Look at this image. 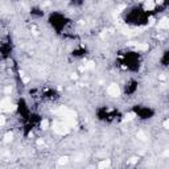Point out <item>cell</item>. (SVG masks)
<instances>
[{"label":"cell","instance_id":"obj_2","mask_svg":"<svg viewBox=\"0 0 169 169\" xmlns=\"http://www.w3.org/2000/svg\"><path fill=\"white\" fill-rule=\"evenodd\" d=\"M107 91H108V94H110L111 96H114V98L120 95V89H119V86H118V85H115V83H112V85L108 87V90H107Z\"/></svg>","mask_w":169,"mask_h":169},{"label":"cell","instance_id":"obj_18","mask_svg":"<svg viewBox=\"0 0 169 169\" xmlns=\"http://www.w3.org/2000/svg\"><path fill=\"white\" fill-rule=\"evenodd\" d=\"M153 24H155V19L151 17V19H149V25H153Z\"/></svg>","mask_w":169,"mask_h":169},{"label":"cell","instance_id":"obj_8","mask_svg":"<svg viewBox=\"0 0 169 169\" xmlns=\"http://www.w3.org/2000/svg\"><path fill=\"white\" fill-rule=\"evenodd\" d=\"M133 118H135V114L128 112V114H126V116H124V122H129V120H132Z\"/></svg>","mask_w":169,"mask_h":169},{"label":"cell","instance_id":"obj_16","mask_svg":"<svg viewBox=\"0 0 169 169\" xmlns=\"http://www.w3.org/2000/svg\"><path fill=\"white\" fill-rule=\"evenodd\" d=\"M4 123H5V119H4V116H1V118H0V124L4 126Z\"/></svg>","mask_w":169,"mask_h":169},{"label":"cell","instance_id":"obj_5","mask_svg":"<svg viewBox=\"0 0 169 169\" xmlns=\"http://www.w3.org/2000/svg\"><path fill=\"white\" fill-rule=\"evenodd\" d=\"M110 165H111V161H110V160H103V161H100L99 164H98L99 168H108Z\"/></svg>","mask_w":169,"mask_h":169},{"label":"cell","instance_id":"obj_7","mask_svg":"<svg viewBox=\"0 0 169 169\" xmlns=\"http://www.w3.org/2000/svg\"><path fill=\"white\" fill-rule=\"evenodd\" d=\"M136 50H148V44H136Z\"/></svg>","mask_w":169,"mask_h":169},{"label":"cell","instance_id":"obj_1","mask_svg":"<svg viewBox=\"0 0 169 169\" xmlns=\"http://www.w3.org/2000/svg\"><path fill=\"white\" fill-rule=\"evenodd\" d=\"M53 129L56 131L57 133H61V135H63V133H67L69 132V129L70 127L67 126L66 123L63 122V123H53Z\"/></svg>","mask_w":169,"mask_h":169},{"label":"cell","instance_id":"obj_12","mask_svg":"<svg viewBox=\"0 0 169 169\" xmlns=\"http://www.w3.org/2000/svg\"><path fill=\"white\" fill-rule=\"evenodd\" d=\"M94 66H95V63H94V62H91V61H90V62H87L86 65H85V69H93Z\"/></svg>","mask_w":169,"mask_h":169},{"label":"cell","instance_id":"obj_9","mask_svg":"<svg viewBox=\"0 0 169 169\" xmlns=\"http://www.w3.org/2000/svg\"><path fill=\"white\" fill-rule=\"evenodd\" d=\"M12 137H13V135H12L11 132L5 133V136H4V143H9L11 140H12Z\"/></svg>","mask_w":169,"mask_h":169},{"label":"cell","instance_id":"obj_3","mask_svg":"<svg viewBox=\"0 0 169 169\" xmlns=\"http://www.w3.org/2000/svg\"><path fill=\"white\" fill-rule=\"evenodd\" d=\"M159 28H161V29H169V19H162V20H160Z\"/></svg>","mask_w":169,"mask_h":169},{"label":"cell","instance_id":"obj_21","mask_svg":"<svg viewBox=\"0 0 169 169\" xmlns=\"http://www.w3.org/2000/svg\"><path fill=\"white\" fill-rule=\"evenodd\" d=\"M71 79H77V74H71Z\"/></svg>","mask_w":169,"mask_h":169},{"label":"cell","instance_id":"obj_20","mask_svg":"<svg viewBox=\"0 0 169 169\" xmlns=\"http://www.w3.org/2000/svg\"><path fill=\"white\" fill-rule=\"evenodd\" d=\"M41 144H42V140H37V145H41Z\"/></svg>","mask_w":169,"mask_h":169},{"label":"cell","instance_id":"obj_14","mask_svg":"<svg viewBox=\"0 0 169 169\" xmlns=\"http://www.w3.org/2000/svg\"><path fill=\"white\" fill-rule=\"evenodd\" d=\"M129 162H131V164H136V162H137V157H132V159L129 160Z\"/></svg>","mask_w":169,"mask_h":169},{"label":"cell","instance_id":"obj_15","mask_svg":"<svg viewBox=\"0 0 169 169\" xmlns=\"http://www.w3.org/2000/svg\"><path fill=\"white\" fill-rule=\"evenodd\" d=\"M164 127H165L166 129H169V119H168V120H165V122H164Z\"/></svg>","mask_w":169,"mask_h":169},{"label":"cell","instance_id":"obj_10","mask_svg":"<svg viewBox=\"0 0 169 169\" xmlns=\"http://www.w3.org/2000/svg\"><path fill=\"white\" fill-rule=\"evenodd\" d=\"M16 108H17L16 104H12V103H11V104H9V106H8L5 110H4V111H7V112H11V111H15Z\"/></svg>","mask_w":169,"mask_h":169},{"label":"cell","instance_id":"obj_22","mask_svg":"<svg viewBox=\"0 0 169 169\" xmlns=\"http://www.w3.org/2000/svg\"><path fill=\"white\" fill-rule=\"evenodd\" d=\"M5 93H7V94L11 93V87H7V89H5Z\"/></svg>","mask_w":169,"mask_h":169},{"label":"cell","instance_id":"obj_13","mask_svg":"<svg viewBox=\"0 0 169 169\" xmlns=\"http://www.w3.org/2000/svg\"><path fill=\"white\" fill-rule=\"evenodd\" d=\"M67 160H69L67 157H61V159L58 160V164H60V165H62V164H66Z\"/></svg>","mask_w":169,"mask_h":169},{"label":"cell","instance_id":"obj_6","mask_svg":"<svg viewBox=\"0 0 169 169\" xmlns=\"http://www.w3.org/2000/svg\"><path fill=\"white\" fill-rule=\"evenodd\" d=\"M9 104H11V100L8 99V98H5V99H3V100H1V104H0V106H1V110H3V111H4V110L7 108V107L9 106Z\"/></svg>","mask_w":169,"mask_h":169},{"label":"cell","instance_id":"obj_19","mask_svg":"<svg viewBox=\"0 0 169 169\" xmlns=\"http://www.w3.org/2000/svg\"><path fill=\"white\" fill-rule=\"evenodd\" d=\"M139 137H140L141 140H145V136H144V133H141V132L139 133Z\"/></svg>","mask_w":169,"mask_h":169},{"label":"cell","instance_id":"obj_4","mask_svg":"<svg viewBox=\"0 0 169 169\" xmlns=\"http://www.w3.org/2000/svg\"><path fill=\"white\" fill-rule=\"evenodd\" d=\"M155 8V3H153V0H148V1H145V4H144V9L145 11H151Z\"/></svg>","mask_w":169,"mask_h":169},{"label":"cell","instance_id":"obj_23","mask_svg":"<svg viewBox=\"0 0 169 169\" xmlns=\"http://www.w3.org/2000/svg\"><path fill=\"white\" fill-rule=\"evenodd\" d=\"M156 3H157V4H161V3H162V0H156Z\"/></svg>","mask_w":169,"mask_h":169},{"label":"cell","instance_id":"obj_17","mask_svg":"<svg viewBox=\"0 0 169 169\" xmlns=\"http://www.w3.org/2000/svg\"><path fill=\"white\" fill-rule=\"evenodd\" d=\"M23 82H24V83H28V82H29V77H24V78H23Z\"/></svg>","mask_w":169,"mask_h":169},{"label":"cell","instance_id":"obj_11","mask_svg":"<svg viewBox=\"0 0 169 169\" xmlns=\"http://www.w3.org/2000/svg\"><path fill=\"white\" fill-rule=\"evenodd\" d=\"M41 128H42V129H46V128H49V122H48L46 119H44L42 122H41Z\"/></svg>","mask_w":169,"mask_h":169}]
</instances>
